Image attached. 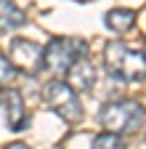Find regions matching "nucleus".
Returning <instances> with one entry per match:
<instances>
[{
  "instance_id": "obj_1",
  "label": "nucleus",
  "mask_w": 146,
  "mask_h": 149,
  "mask_svg": "<svg viewBox=\"0 0 146 149\" xmlns=\"http://www.w3.org/2000/svg\"><path fill=\"white\" fill-rule=\"evenodd\" d=\"M104 67L117 83H143V51L127 48L120 40L104 45Z\"/></svg>"
},
{
  "instance_id": "obj_2",
  "label": "nucleus",
  "mask_w": 146,
  "mask_h": 149,
  "mask_svg": "<svg viewBox=\"0 0 146 149\" xmlns=\"http://www.w3.org/2000/svg\"><path fill=\"white\" fill-rule=\"evenodd\" d=\"M98 123L101 128L112 130V133H138L143 125V104L133 99H117V101H106L98 112Z\"/></svg>"
},
{
  "instance_id": "obj_3",
  "label": "nucleus",
  "mask_w": 146,
  "mask_h": 149,
  "mask_svg": "<svg viewBox=\"0 0 146 149\" xmlns=\"http://www.w3.org/2000/svg\"><path fill=\"white\" fill-rule=\"evenodd\" d=\"M88 56V43L82 37H51L43 45V69L53 77H64L77 59Z\"/></svg>"
},
{
  "instance_id": "obj_4",
  "label": "nucleus",
  "mask_w": 146,
  "mask_h": 149,
  "mask_svg": "<svg viewBox=\"0 0 146 149\" xmlns=\"http://www.w3.org/2000/svg\"><path fill=\"white\" fill-rule=\"evenodd\" d=\"M43 101L51 112H56V115L69 123V125H77L85 115V109H82V101H80V93H75L66 80L61 77H53L43 85Z\"/></svg>"
},
{
  "instance_id": "obj_5",
  "label": "nucleus",
  "mask_w": 146,
  "mask_h": 149,
  "mask_svg": "<svg viewBox=\"0 0 146 149\" xmlns=\"http://www.w3.org/2000/svg\"><path fill=\"white\" fill-rule=\"evenodd\" d=\"M6 56L16 67V72H24V74H40L43 72V45L35 43V40L13 37Z\"/></svg>"
},
{
  "instance_id": "obj_6",
  "label": "nucleus",
  "mask_w": 146,
  "mask_h": 149,
  "mask_svg": "<svg viewBox=\"0 0 146 149\" xmlns=\"http://www.w3.org/2000/svg\"><path fill=\"white\" fill-rule=\"evenodd\" d=\"M0 112L6 117L8 130H13V133H21V130L29 128L32 117L27 112V104H24V96H21L19 88H13V85L0 88Z\"/></svg>"
},
{
  "instance_id": "obj_7",
  "label": "nucleus",
  "mask_w": 146,
  "mask_h": 149,
  "mask_svg": "<svg viewBox=\"0 0 146 149\" xmlns=\"http://www.w3.org/2000/svg\"><path fill=\"white\" fill-rule=\"evenodd\" d=\"M64 77H66V85L75 93H90L96 88V83H98V67L90 61L88 56H82V59H77L66 69Z\"/></svg>"
},
{
  "instance_id": "obj_8",
  "label": "nucleus",
  "mask_w": 146,
  "mask_h": 149,
  "mask_svg": "<svg viewBox=\"0 0 146 149\" xmlns=\"http://www.w3.org/2000/svg\"><path fill=\"white\" fill-rule=\"evenodd\" d=\"M27 24V13L13 0H0V35H11Z\"/></svg>"
},
{
  "instance_id": "obj_9",
  "label": "nucleus",
  "mask_w": 146,
  "mask_h": 149,
  "mask_svg": "<svg viewBox=\"0 0 146 149\" xmlns=\"http://www.w3.org/2000/svg\"><path fill=\"white\" fill-rule=\"evenodd\" d=\"M104 24H106L109 32L125 35V32H130L136 27V11L133 8H112V11H106Z\"/></svg>"
},
{
  "instance_id": "obj_10",
  "label": "nucleus",
  "mask_w": 146,
  "mask_h": 149,
  "mask_svg": "<svg viewBox=\"0 0 146 149\" xmlns=\"http://www.w3.org/2000/svg\"><path fill=\"white\" fill-rule=\"evenodd\" d=\"M90 149H127V146H125V139L120 133L104 130V133H98L93 141H90Z\"/></svg>"
},
{
  "instance_id": "obj_11",
  "label": "nucleus",
  "mask_w": 146,
  "mask_h": 149,
  "mask_svg": "<svg viewBox=\"0 0 146 149\" xmlns=\"http://www.w3.org/2000/svg\"><path fill=\"white\" fill-rule=\"evenodd\" d=\"M16 74H19V72H16V67L8 61V56H6L3 51H0V88L11 85V83L16 80Z\"/></svg>"
},
{
  "instance_id": "obj_12",
  "label": "nucleus",
  "mask_w": 146,
  "mask_h": 149,
  "mask_svg": "<svg viewBox=\"0 0 146 149\" xmlns=\"http://www.w3.org/2000/svg\"><path fill=\"white\" fill-rule=\"evenodd\" d=\"M6 149H32L29 144H24V141H13V144H8Z\"/></svg>"
},
{
  "instance_id": "obj_13",
  "label": "nucleus",
  "mask_w": 146,
  "mask_h": 149,
  "mask_svg": "<svg viewBox=\"0 0 146 149\" xmlns=\"http://www.w3.org/2000/svg\"><path fill=\"white\" fill-rule=\"evenodd\" d=\"M75 3H88V0H75Z\"/></svg>"
}]
</instances>
